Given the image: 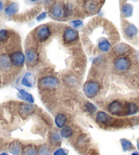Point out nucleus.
Returning <instances> with one entry per match:
<instances>
[{"label":"nucleus","mask_w":139,"mask_h":155,"mask_svg":"<svg viewBox=\"0 0 139 155\" xmlns=\"http://www.w3.org/2000/svg\"><path fill=\"white\" fill-rule=\"evenodd\" d=\"M100 89V85L97 81H89L85 83L83 90L85 95L88 98L95 97Z\"/></svg>","instance_id":"obj_1"},{"label":"nucleus","mask_w":139,"mask_h":155,"mask_svg":"<svg viewBox=\"0 0 139 155\" xmlns=\"http://www.w3.org/2000/svg\"><path fill=\"white\" fill-rule=\"evenodd\" d=\"M40 86L44 89H51L55 88L59 85V81L57 78L55 77L49 75L46 76L40 80L39 81Z\"/></svg>","instance_id":"obj_2"},{"label":"nucleus","mask_w":139,"mask_h":155,"mask_svg":"<svg viewBox=\"0 0 139 155\" xmlns=\"http://www.w3.org/2000/svg\"><path fill=\"white\" fill-rule=\"evenodd\" d=\"M51 34L49 27L47 25H41L38 27L36 30V37L40 42L47 41Z\"/></svg>","instance_id":"obj_3"},{"label":"nucleus","mask_w":139,"mask_h":155,"mask_svg":"<svg viewBox=\"0 0 139 155\" xmlns=\"http://www.w3.org/2000/svg\"><path fill=\"white\" fill-rule=\"evenodd\" d=\"M131 65L130 61L127 58L120 57L115 61L114 66L119 72H124L130 68Z\"/></svg>","instance_id":"obj_4"},{"label":"nucleus","mask_w":139,"mask_h":155,"mask_svg":"<svg viewBox=\"0 0 139 155\" xmlns=\"http://www.w3.org/2000/svg\"><path fill=\"white\" fill-rule=\"evenodd\" d=\"M79 38V34L76 30L72 28H67L63 34V42L66 44H70L75 42Z\"/></svg>","instance_id":"obj_5"},{"label":"nucleus","mask_w":139,"mask_h":155,"mask_svg":"<svg viewBox=\"0 0 139 155\" xmlns=\"http://www.w3.org/2000/svg\"><path fill=\"white\" fill-rule=\"evenodd\" d=\"M50 15L55 19H60L61 18L66 17L65 6L60 4H55L50 10Z\"/></svg>","instance_id":"obj_6"},{"label":"nucleus","mask_w":139,"mask_h":155,"mask_svg":"<svg viewBox=\"0 0 139 155\" xmlns=\"http://www.w3.org/2000/svg\"><path fill=\"white\" fill-rule=\"evenodd\" d=\"M25 57L21 51H15L10 55V60L12 65L15 66H21L25 62Z\"/></svg>","instance_id":"obj_7"},{"label":"nucleus","mask_w":139,"mask_h":155,"mask_svg":"<svg viewBox=\"0 0 139 155\" xmlns=\"http://www.w3.org/2000/svg\"><path fill=\"white\" fill-rule=\"evenodd\" d=\"M108 111L109 113L115 115V116H119L124 111V106L122 103L119 101H113L108 105Z\"/></svg>","instance_id":"obj_8"},{"label":"nucleus","mask_w":139,"mask_h":155,"mask_svg":"<svg viewBox=\"0 0 139 155\" xmlns=\"http://www.w3.org/2000/svg\"><path fill=\"white\" fill-rule=\"evenodd\" d=\"M26 60L29 66H34L36 65L38 61V55L36 51L33 49H29L26 51Z\"/></svg>","instance_id":"obj_9"},{"label":"nucleus","mask_w":139,"mask_h":155,"mask_svg":"<svg viewBox=\"0 0 139 155\" xmlns=\"http://www.w3.org/2000/svg\"><path fill=\"white\" fill-rule=\"evenodd\" d=\"M95 120L98 124L103 125H108L113 123V118L104 111H99L96 115Z\"/></svg>","instance_id":"obj_10"},{"label":"nucleus","mask_w":139,"mask_h":155,"mask_svg":"<svg viewBox=\"0 0 139 155\" xmlns=\"http://www.w3.org/2000/svg\"><path fill=\"white\" fill-rule=\"evenodd\" d=\"M18 111L23 118H26L34 111V107L29 104H22L19 107Z\"/></svg>","instance_id":"obj_11"},{"label":"nucleus","mask_w":139,"mask_h":155,"mask_svg":"<svg viewBox=\"0 0 139 155\" xmlns=\"http://www.w3.org/2000/svg\"><path fill=\"white\" fill-rule=\"evenodd\" d=\"M124 32L128 38H132L138 34V30L136 27L132 23H128L124 26Z\"/></svg>","instance_id":"obj_12"},{"label":"nucleus","mask_w":139,"mask_h":155,"mask_svg":"<svg viewBox=\"0 0 139 155\" xmlns=\"http://www.w3.org/2000/svg\"><path fill=\"white\" fill-rule=\"evenodd\" d=\"M35 81H36V78H35L34 74L28 72V73H26L23 77L21 84L25 87H31L34 85Z\"/></svg>","instance_id":"obj_13"},{"label":"nucleus","mask_w":139,"mask_h":155,"mask_svg":"<svg viewBox=\"0 0 139 155\" xmlns=\"http://www.w3.org/2000/svg\"><path fill=\"white\" fill-rule=\"evenodd\" d=\"M9 150L10 153L14 155H21L23 152L21 143L18 141H14L10 144Z\"/></svg>","instance_id":"obj_14"},{"label":"nucleus","mask_w":139,"mask_h":155,"mask_svg":"<svg viewBox=\"0 0 139 155\" xmlns=\"http://www.w3.org/2000/svg\"><path fill=\"white\" fill-rule=\"evenodd\" d=\"M125 114L128 115V116L134 115L138 111V107L134 103H128L126 105H125Z\"/></svg>","instance_id":"obj_15"},{"label":"nucleus","mask_w":139,"mask_h":155,"mask_svg":"<svg viewBox=\"0 0 139 155\" xmlns=\"http://www.w3.org/2000/svg\"><path fill=\"white\" fill-rule=\"evenodd\" d=\"M67 122V117L64 114L60 113L55 116V123L58 128H63Z\"/></svg>","instance_id":"obj_16"},{"label":"nucleus","mask_w":139,"mask_h":155,"mask_svg":"<svg viewBox=\"0 0 139 155\" xmlns=\"http://www.w3.org/2000/svg\"><path fill=\"white\" fill-rule=\"evenodd\" d=\"M18 97L29 103L31 104V103H34V99L33 97H32V95L29 94L28 92H25L24 90H18Z\"/></svg>","instance_id":"obj_17"},{"label":"nucleus","mask_w":139,"mask_h":155,"mask_svg":"<svg viewBox=\"0 0 139 155\" xmlns=\"http://www.w3.org/2000/svg\"><path fill=\"white\" fill-rule=\"evenodd\" d=\"M98 9L99 8L97 2H87L85 4V10H86L87 13H89V14H93V13L97 12Z\"/></svg>","instance_id":"obj_18"},{"label":"nucleus","mask_w":139,"mask_h":155,"mask_svg":"<svg viewBox=\"0 0 139 155\" xmlns=\"http://www.w3.org/2000/svg\"><path fill=\"white\" fill-rule=\"evenodd\" d=\"M121 13L124 17H131L133 13V6L130 4H124L121 7Z\"/></svg>","instance_id":"obj_19"},{"label":"nucleus","mask_w":139,"mask_h":155,"mask_svg":"<svg viewBox=\"0 0 139 155\" xmlns=\"http://www.w3.org/2000/svg\"><path fill=\"white\" fill-rule=\"evenodd\" d=\"M129 49L130 47L128 45L124 43H120L115 48V53L117 55H124L126 53Z\"/></svg>","instance_id":"obj_20"},{"label":"nucleus","mask_w":139,"mask_h":155,"mask_svg":"<svg viewBox=\"0 0 139 155\" xmlns=\"http://www.w3.org/2000/svg\"><path fill=\"white\" fill-rule=\"evenodd\" d=\"M18 10V5L17 3H12L8 6L5 9V12L8 16H12L15 15Z\"/></svg>","instance_id":"obj_21"},{"label":"nucleus","mask_w":139,"mask_h":155,"mask_svg":"<svg viewBox=\"0 0 139 155\" xmlns=\"http://www.w3.org/2000/svg\"><path fill=\"white\" fill-rule=\"evenodd\" d=\"M10 60L8 56L2 55L0 56V68L2 69H8L10 67Z\"/></svg>","instance_id":"obj_22"},{"label":"nucleus","mask_w":139,"mask_h":155,"mask_svg":"<svg viewBox=\"0 0 139 155\" xmlns=\"http://www.w3.org/2000/svg\"><path fill=\"white\" fill-rule=\"evenodd\" d=\"M88 142H89V139H88L87 136L85 134H82L81 136H79V137L77 139L76 143L79 148H84V147L86 146Z\"/></svg>","instance_id":"obj_23"},{"label":"nucleus","mask_w":139,"mask_h":155,"mask_svg":"<svg viewBox=\"0 0 139 155\" xmlns=\"http://www.w3.org/2000/svg\"><path fill=\"white\" fill-rule=\"evenodd\" d=\"M73 135V130L70 126H65L61 130V137L66 139L71 137Z\"/></svg>","instance_id":"obj_24"},{"label":"nucleus","mask_w":139,"mask_h":155,"mask_svg":"<svg viewBox=\"0 0 139 155\" xmlns=\"http://www.w3.org/2000/svg\"><path fill=\"white\" fill-rule=\"evenodd\" d=\"M120 141H121L123 150L124 152L129 150H130L133 147L132 142L130 141L129 140H126V139H121V140H120Z\"/></svg>","instance_id":"obj_25"},{"label":"nucleus","mask_w":139,"mask_h":155,"mask_svg":"<svg viewBox=\"0 0 139 155\" xmlns=\"http://www.w3.org/2000/svg\"><path fill=\"white\" fill-rule=\"evenodd\" d=\"M85 109H86V111L87 112H89V114H93L97 111V107H96L93 103H89V102H88L85 104Z\"/></svg>","instance_id":"obj_26"},{"label":"nucleus","mask_w":139,"mask_h":155,"mask_svg":"<svg viewBox=\"0 0 139 155\" xmlns=\"http://www.w3.org/2000/svg\"><path fill=\"white\" fill-rule=\"evenodd\" d=\"M49 148L45 145H42L38 149V155H49Z\"/></svg>","instance_id":"obj_27"},{"label":"nucleus","mask_w":139,"mask_h":155,"mask_svg":"<svg viewBox=\"0 0 139 155\" xmlns=\"http://www.w3.org/2000/svg\"><path fill=\"white\" fill-rule=\"evenodd\" d=\"M25 155H37L36 148L32 146H28L25 150Z\"/></svg>","instance_id":"obj_28"},{"label":"nucleus","mask_w":139,"mask_h":155,"mask_svg":"<svg viewBox=\"0 0 139 155\" xmlns=\"http://www.w3.org/2000/svg\"><path fill=\"white\" fill-rule=\"evenodd\" d=\"M8 31L6 29H1L0 30V42L6 41L8 38Z\"/></svg>","instance_id":"obj_29"},{"label":"nucleus","mask_w":139,"mask_h":155,"mask_svg":"<svg viewBox=\"0 0 139 155\" xmlns=\"http://www.w3.org/2000/svg\"><path fill=\"white\" fill-rule=\"evenodd\" d=\"M68 154V150L63 148H59L56 150L53 155H67Z\"/></svg>","instance_id":"obj_30"},{"label":"nucleus","mask_w":139,"mask_h":155,"mask_svg":"<svg viewBox=\"0 0 139 155\" xmlns=\"http://www.w3.org/2000/svg\"><path fill=\"white\" fill-rule=\"evenodd\" d=\"M71 24L74 28H79L80 26L82 25V21L80 20H74L72 21Z\"/></svg>","instance_id":"obj_31"},{"label":"nucleus","mask_w":139,"mask_h":155,"mask_svg":"<svg viewBox=\"0 0 139 155\" xmlns=\"http://www.w3.org/2000/svg\"><path fill=\"white\" fill-rule=\"evenodd\" d=\"M51 140L53 141H54V142H57V141H59L60 140V136L57 132L53 133L51 135Z\"/></svg>","instance_id":"obj_32"},{"label":"nucleus","mask_w":139,"mask_h":155,"mask_svg":"<svg viewBox=\"0 0 139 155\" xmlns=\"http://www.w3.org/2000/svg\"><path fill=\"white\" fill-rule=\"evenodd\" d=\"M47 12H42V14H40V15H39L38 17H37V18H36V19H37V21H42V20H43V19H44L45 18L47 17Z\"/></svg>","instance_id":"obj_33"},{"label":"nucleus","mask_w":139,"mask_h":155,"mask_svg":"<svg viewBox=\"0 0 139 155\" xmlns=\"http://www.w3.org/2000/svg\"><path fill=\"white\" fill-rule=\"evenodd\" d=\"M3 7H4V6H3V3H2V2H0V12H1L2 10H3Z\"/></svg>","instance_id":"obj_34"},{"label":"nucleus","mask_w":139,"mask_h":155,"mask_svg":"<svg viewBox=\"0 0 139 155\" xmlns=\"http://www.w3.org/2000/svg\"><path fill=\"white\" fill-rule=\"evenodd\" d=\"M131 155H139V153H138V152H133V153Z\"/></svg>","instance_id":"obj_35"},{"label":"nucleus","mask_w":139,"mask_h":155,"mask_svg":"<svg viewBox=\"0 0 139 155\" xmlns=\"http://www.w3.org/2000/svg\"><path fill=\"white\" fill-rule=\"evenodd\" d=\"M137 148L139 150V139L137 140Z\"/></svg>","instance_id":"obj_36"},{"label":"nucleus","mask_w":139,"mask_h":155,"mask_svg":"<svg viewBox=\"0 0 139 155\" xmlns=\"http://www.w3.org/2000/svg\"><path fill=\"white\" fill-rule=\"evenodd\" d=\"M0 155H8L7 153H2Z\"/></svg>","instance_id":"obj_37"}]
</instances>
